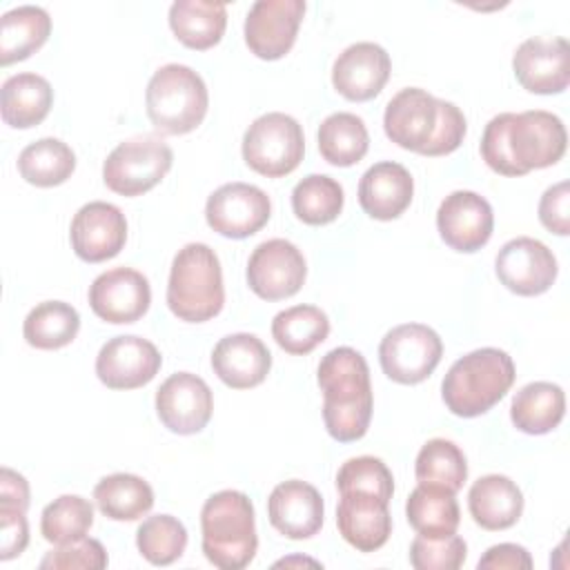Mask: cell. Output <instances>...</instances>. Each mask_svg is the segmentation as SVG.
Wrapping results in <instances>:
<instances>
[{"instance_id": "obj_40", "label": "cell", "mask_w": 570, "mask_h": 570, "mask_svg": "<svg viewBox=\"0 0 570 570\" xmlns=\"http://www.w3.org/2000/svg\"><path fill=\"white\" fill-rule=\"evenodd\" d=\"M136 546L149 563L169 566L183 557L187 548V530L171 514H154L138 525Z\"/></svg>"}, {"instance_id": "obj_15", "label": "cell", "mask_w": 570, "mask_h": 570, "mask_svg": "<svg viewBox=\"0 0 570 570\" xmlns=\"http://www.w3.org/2000/svg\"><path fill=\"white\" fill-rule=\"evenodd\" d=\"M158 347L142 336H114L96 356V374L109 390H136L147 385L160 370Z\"/></svg>"}, {"instance_id": "obj_24", "label": "cell", "mask_w": 570, "mask_h": 570, "mask_svg": "<svg viewBox=\"0 0 570 570\" xmlns=\"http://www.w3.org/2000/svg\"><path fill=\"white\" fill-rule=\"evenodd\" d=\"M214 374L234 390H249L265 381L272 367L267 345L247 332L220 338L212 352Z\"/></svg>"}, {"instance_id": "obj_23", "label": "cell", "mask_w": 570, "mask_h": 570, "mask_svg": "<svg viewBox=\"0 0 570 570\" xmlns=\"http://www.w3.org/2000/svg\"><path fill=\"white\" fill-rule=\"evenodd\" d=\"M336 525L352 548L358 552H374L383 548L392 534L387 501L370 492H341Z\"/></svg>"}, {"instance_id": "obj_11", "label": "cell", "mask_w": 570, "mask_h": 570, "mask_svg": "<svg viewBox=\"0 0 570 570\" xmlns=\"http://www.w3.org/2000/svg\"><path fill=\"white\" fill-rule=\"evenodd\" d=\"M307 276L303 252L285 240L269 238L261 243L247 261V285L263 301L294 296Z\"/></svg>"}, {"instance_id": "obj_43", "label": "cell", "mask_w": 570, "mask_h": 570, "mask_svg": "<svg viewBox=\"0 0 570 570\" xmlns=\"http://www.w3.org/2000/svg\"><path fill=\"white\" fill-rule=\"evenodd\" d=\"M107 552L100 541L96 539H76L69 543H60L56 550L47 552L45 559L40 561V568L49 570H102L107 568Z\"/></svg>"}, {"instance_id": "obj_25", "label": "cell", "mask_w": 570, "mask_h": 570, "mask_svg": "<svg viewBox=\"0 0 570 570\" xmlns=\"http://www.w3.org/2000/svg\"><path fill=\"white\" fill-rule=\"evenodd\" d=\"M414 180L410 171L392 160L372 165L358 183V203L376 220L399 218L412 203Z\"/></svg>"}, {"instance_id": "obj_12", "label": "cell", "mask_w": 570, "mask_h": 570, "mask_svg": "<svg viewBox=\"0 0 570 570\" xmlns=\"http://www.w3.org/2000/svg\"><path fill=\"white\" fill-rule=\"evenodd\" d=\"M272 216L269 196L249 183L220 185L205 205L207 225L227 238H247L263 229Z\"/></svg>"}, {"instance_id": "obj_34", "label": "cell", "mask_w": 570, "mask_h": 570, "mask_svg": "<svg viewBox=\"0 0 570 570\" xmlns=\"http://www.w3.org/2000/svg\"><path fill=\"white\" fill-rule=\"evenodd\" d=\"M330 334V318L321 307L294 305L272 321V336L281 350L294 356L309 354Z\"/></svg>"}, {"instance_id": "obj_28", "label": "cell", "mask_w": 570, "mask_h": 570, "mask_svg": "<svg viewBox=\"0 0 570 570\" xmlns=\"http://www.w3.org/2000/svg\"><path fill=\"white\" fill-rule=\"evenodd\" d=\"M169 27L189 49H212L220 42L227 27V7L223 2L176 0L169 7Z\"/></svg>"}, {"instance_id": "obj_42", "label": "cell", "mask_w": 570, "mask_h": 570, "mask_svg": "<svg viewBox=\"0 0 570 570\" xmlns=\"http://www.w3.org/2000/svg\"><path fill=\"white\" fill-rule=\"evenodd\" d=\"M468 557V546L461 537H414L410 546V563L416 570H456Z\"/></svg>"}, {"instance_id": "obj_22", "label": "cell", "mask_w": 570, "mask_h": 570, "mask_svg": "<svg viewBox=\"0 0 570 570\" xmlns=\"http://www.w3.org/2000/svg\"><path fill=\"white\" fill-rule=\"evenodd\" d=\"M323 497L307 481L278 483L267 499L269 523L287 539H309L323 525Z\"/></svg>"}, {"instance_id": "obj_29", "label": "cell", "mask_w": 570, "mask_h": 570, "mask_svg": "<svg viewBox=\"0 0 570 570\" xmlns=\"http://www.w3.org/2000/svg\"><path fill=\"white\" fill-rule=\"evenodd\" d=\"M566 414V394L557 383L534 381L523 385L510 405V419L525 434L552 432Z\"/></svg>"}, {"instance_id": "obj_37", "label": "cell", "mask_w": 570, "mask_h": 570, "mask_svg": "<svg viewBox=\"0 0 570 570\" xmlns=\"http://www.w3.org/2000/svg\"><path fill=\"white\" fill-rule=\"evenodd\" d=\"M343 187L325 174H309L292 189V209L305 225H327L343 209Z\"/></svg>"}, {"instance_id": "obj_46", "label": "cell", "mask_w": 570, "mask_h": 570, "mask_svg": "<svg viewBox=\"0 0 570 570\" xmlns=\"http://www.w3.org/2000/svg\"><path fill=\"white\" fill-rule=\"evenodd\" d=\"M479 570H530L532 557L523 546L517 543H499L485 550V554L476 563Z\"/></svg>"}, {"instance_id": "obj_17", "label": "cell", "mask_w": 570, "mask_h": 570, "mask_svg": "<svg viewBox=\"0 0 570 570\" xmlns=\"http://www.w3.org/2000/svg\"><path fill=\"white\" fill-rule=\"evenodd\" d=\"M151 303V287L145 274L131 267H114L96 276L89 287L94 314L107 323L122 325L142 318Z\"/></svg>"}, {"instance_id": "obj_3", "label": "cell", "mask_w": 570, "mask_h": 570, "mask_svg": "<svg viewBox=\"0 0 570 570\" xmlns=\"http://www.w3.org/2000/svg\"><path fill=\"white\" fill-rule=\"evenodd\" d=\"M316 381L323 392V421L332 439L341 443L365 436L374 396L370 383V367L354 347L330 350L316 370Z\"/></svg>"}, {"instance_id": "obj_1", "label": "cell", "mask_w": 570, "mask_h": 570, "mask_svg": "<svg viewBox=\"0 0 570 570\" xmlns=\"http://www.w3.org/2000/svg\"><path fill=\"white\" fill-rule=\"evenodd\" d=\"M568 134L559 116L532 109L494 116L481 138L485 165L501 176H523L561 160Z\"/></svg>"}, {"instance_id": "obj_27", "label": "cell", "mask_w": 570, "mask_h": 570, "mask_svg": "<svg viewBox=\"0 0 570 570\" xmlns=\"http://www.w3.org/2000/svg\"><path fill=\"white\" fill-rule=\"evenodd\" d=\"M0 96L2 120L13 129L40 125L53 105V89L49 80L29 71L7 78Z\"/></svg>"}, {"instance_id": "obj_30", "label": "cell", "mask_w": 570, "mask_h": 570, "mask_svg": "<svg viewBox=\"0 0 570 570\" xmlns=\"http://www.w3.org/2000/svg\"><path fill=\"white\" fill-rule=\"evenodd\" d=\"M51 33V18L42 7L22 4L0 20V65H11L38 51Z\"/></svg>"}, {"instance_id": "obj_14", "label": "cell", "mask_w": 570, "mask_h": 570, "mask_svg": "<svg viewBox=\"0 0 570 570\" xmlns=\"http://www.w3.org/2000/svg\"><path fill=\"white\" fill-rule=\"evenodd\" d=\"M305 16L303 0H258L245 18V45L263 60L283 58L298 33Z\"/></svg>"}, {"instance_id": "obj_19", "label": "cell", "mask_w": 570, "mask_h": 570, "mask_svg": "<svg viewBox=\"0 0 570 570\" xmlns=\"http://www.w3.org/2000/svg\"><path fill=\"white\" fill-rule=\"evenodd\" d=\"M494 227V214L490 203L468 189L452 191L445 196L436 212V229L445 245H450L456 252L472 254L481 249Z\"/></svg>"}, {"instance_id": "obj_38", "label": "cell", "mask_w": 570, "mask_h": 570, "mask_svg": "<svg viewBox=\"0 0 570 570\" xmlns=\"http://www.w3.org/2000/svg\"><path fill=\"white\" fill-rule=\"evenodd\" d=\"M414 474L419 483L441 485L456 494L468 479L465 454L448 439H430L416 456Z\"/></svg>"}, {"instance_id": "obj_26", "label": "cell", "mask_w": 570, "mask_h": 570, "mask_svg": "<svg viewBox=\"0 0 570 570\" xmlns=\"http://www.w3.org/2000/svg\"><path fill=\"white\" fill-rule=\"evenodd\" d=\"M468 510L483 530L512 528L523 512V494L505 474H485L468 492Z\"/></svg>"}, {"instance_id": "obj_35", "label": "cell", "mask_w": 570, "mask_h": 570, "mask_svg": "<svg viewBox=\"0 0 570 570\" xmlns=\"http://www.w3.org/2000/svg\"><path fill=\"white\" fill-rule=\"evenodd\" d=\"M80 330V316L73 305L65 301H45L36 305L24 323V341L36 350H60L69 345Z\"/></svg>"}, {"instance_id": "obj_31", "label": "cell", "mask_w": 570, "mask_h": 570, "mask_svg": "<svg viewBox=\"0 0 570 570\" xmlns=\"http://www.w3.org/2000/svg\"><path fill=\"white\" fill-rule=\"evenodd\" d=\"M410 525L423 537L454 534L461 523V510L454 492L441 485L419 483L405 503Z\"/></svg>"}, {"instance_id": "obj_10", "label": "cell", "mask_w": 570, "mask_h": 570, "mask_svg": "<svg viewBox=\"0 0 570 570\" xmlns=\"http://www.w3.org/2000/svg\"><path fill=\"white\" fill-rule=\"evenodd\" d=\"M441 356V336L423 323L396 325L379 345V361L385 376L401 385L425 381L439 365Z\"/></svg>"}, {"instance_id": "obj_45", "label": "cell", "mask_w": 570, "mask_h": 570, "mask_svg": "<svg viewBox=\"0 0 570 570\" xmlns=\"http://www.w3.org/2000/svg\"><path fill=\"white\" fill-rule=\"evenodd\" d=\"M29 543V525L24 510L0 505V559L9 561L24 552Z\"/></svg>"}, {"instance_id": "obj_5", "label": "cell", "mask_w": 570, "mask_h": 570, "mask_svg": "<svg viewBox=\"0 0 570 570\" xmlns=\"http://www.w3.org/2000/svg\"><path fill=\"white\" fill-rule=\"evenodd\" d=\"M203 552L220 570L245 568L258 548L254 505L245 492L220 490L200 510Z\"/></svg>"}, {"instance_id": "obj_33", "label": "cell", "mask_w": 570, "mask_h": 570, "mask_svg": "<svg viewBox=\"0 0 570 570\" xmlns=\"http://www.w3.org/2000/svg\"><path fill=\"white\" fill-rule=\"evenodd\" d=\"M370 149V134L356 114L336 111L318 127V151L334 167L356 165Z\"/></svg>"}, {"instance_id": "obj_21", "label": "cell", "mask_w": 570, "mask_h": 570, "mask_svg": "<svg viewBox=\"0 0 570 570\" xmlns=\"http://www.w3.org/2000/svg\"><path fill=\"white\" fill-rule=\"evenodd\" d=\"M390 71L392 62L381 45L354 42L334 60L332 85L343 98L365 102L381 94Z\"/></svg>"}, {"instance_id": "obj_7", "label": "cell", "mask_w": 570, "mask_h": 570, "mask_svg": "<svg viewBox=\"0 0 570 570\" xmlns=\"http://www.w3.org/2000/svg\"><path fill=\"white\" fill-rule=\"evenodd\" d=\"M151 125L167 134L180 136L194 131L209 107V94L198 71L187 65L169 62L154 71L145 94Z\"/></svg>"}, {"instance_id": "obj_2", "label": "cell", "mask_w": 570, "mask_h": 570, "mask_svg": "<svg viewBox=\"0 0 570 570\" xmlns=\"http://www.w3.org/2000/svg\"><path fill=\"white\" fill-rule=\"evenodd\" d=\"M383 129L387 138L421 156H448L465 138V116L448 100L425 89L405 87L385 107Z\"/></svg>"}, {"instance_id": "obj_20", "label": "cell", "mask_w": 570, "mask_h": 570, "mask_svg": "<svg viewBox=\"0 0 570 570\" xmlns=\"http://www.w3.org/2000/svg\"><path fill=\"white\" fill-rule=\"evenodd\" d=\"M512 69L519 85L532 94L550 96L566 91L570 82V51L566 38H528L514 56Z\"/></svg>"}, {"instance_id": "obj_47", "label": "cell", "mask_w": 570, "mask_h": 570, "mask_svg": "<svg viewBox=\"0 0 570 570\" xmlns=\"http://www.w3.org/2000/svg\"><path fill=\"white\" fill-rule=\"evenodd\" d=\"M0 505L2 508H29V483L22 474L11 468H2L0 472Z\"/></svg>"}, {"instance_id": "obj_36", "label": "cell", "mask_w": 570, "mask_h": 570, "mask_svg": "<svg viewBox=\"0 0 570 570\" xmlns=\"http://www.w3.org/2000/svg\"><path fill=\"white\" fill-rule=\"evenodd\" d=\"M76 169L73 149L58 138H40L18 156L20 176L36 187H56Z\"/></svg>"}, {"instance_id": "obj_16", "label": "cell", "mask_w": 570, "mask_h": 570, "mask_svg": "<svg viewBox=\"0 0 570 570\" xmlns=\"http://www.w3.org/2000/svg\"><path fill=\"white\" fill-rule=\"evenodd\" d=\"M214 410V396L209 385L191 374L176 372L156 390V412L160 423L174 434L200 432Z\"/></svg>"}, {"instance_id": "obj_41", "label": "cell", "mask_w": 570, "mask_h": 570, "mask_svg": "<svg viewBox=\"0 0 570 570\" xmlns=\"http://www.w3.org/2000/svg\"><path fill=\"white\" fill-rule=\"evenodd\" d=\"M336 488L338 492H370L390 503L394 494V479L381 459L354 456L341 465Z\"/></svg>"}, {"instance_id": "obj_32", "label": "cell", "mask_w": 570, "mask_h": 570, "mask_svg": "<svg viewBox=\"0 0 570 570\" xmlns=\"http://www.w3.org/2000/svg\"><path fill=\"white\" fill-rule=\"evenodd\" d=\"M94 501L98 510L114 521H136L154 505L151 485L127 472L102 476L94 488Z\"/></svg>"}, {"instance_id": "obj_8", "label": "cell", "mask_w": 570, "mask_h": 570, "mask_svg": "<svg viewBox=\"0 0 570 570\" xmlns=\"http://www.w3.org/2000/svg\"><path fill=\"white\" fill-rule=\"evenodd\" d=\"M305 154L303 127L283 111L258 116L243 136V160L267 178L292 174Z\"/></svg>"}, {"instance_id": "obj_4", "label": "cell", "mask_w": 570, "mask_h": 570, "mask_svg": "<svg viewBox=\"0 0 570 570\" xmlns=\"http://www.w3.org/2000/svg\"><path fill=\"white\" fill-rule=\"evenodd\" d=\"M514 376L508 352L481 347L452 363L441 383V396L452 414L472 419L494 407L512 387Z\"/></svg>"}, {"instance_id": "obj_18", "label": "cell", "mask_w": 570, "mask_h": 570, "mask_svg": "<svg viewBox=\"0 0 570 570\" xmlns=\"http://www.w3.org/2000/svg\"><path fill=\"white\" fill-rule=\"evenodd\" d=\"M71 249L85 263H102L120 254L127 240L125 214L105 200L82 205L69 229Z\"/></svg>"}, {"instance_id": "obj_9", "label": "cell", "mask_w": 570, "mask_h": 570, "mask_svg": "<svg viewBox=\"0 0 570 570\" xmlns=\"http://www.w3.org/2000/svg\"><path fill=\"white\" fill-rule=\"evenodd\" d=\"M171 163L174 154L163 138L136 136L114 147L102 165V180L120 196H140L167 176Z\"/></svg>"}, {"instance_id": "obj_44", "label": "cell", "mask_w": 570, "mask_h": 570, "mask_svg": "<svg viewBox=\"0 0 570 570\" xmlns=\"http://www.w3.org/2000/svg\"><path fill=\"white\" fill-rule=\"evenodd\" d=\"M570 187L568 180H561L548 187L539 200V220L546 229L559 236L570 234Z\"/></svg>"}, {"instance_id": "obj_6", "label": "cell", "mask_w": 570, "mask_h": 570, "mask_svg": "<svg viewBox=\"0 0 570 570\" xmlns=\"http://www.w3.org/2000/svg\"><path fill=\"white\" fill-rule=\"evenodd\" d=\"M225 303L223 269L216 252L205 243H187L171 261L167 307L187 323L214 318Z\"/></svg>"}, {"instance_id": "obj_13", "label": "cell", "mask_w": 570, "mask_h": 570, "mask_svg": "<svg viewBox=\"0 0 570 570\" xmlns=\"http://www.w3.org/2000/svg\"><path fill=\"white\" fill-rule=\"evenodd\" d=\"M501 285L519 296H539L548 292L557 278V258L537 238L517 236L508 240L494 261Z\"/></svg>"}, {"instance_id": "obj_39", "label": "cell", "mask_w": 570, "mask_h": 570, "mask_svg": "<svg viewBox=\"0 0 570 570\" xmlns=\"http://www.w3.org/2000/svg\"><path fill=\"white\" fill-rule=\"evenodd\" d=\"M94 523V505L78 494L53 499L40 517V532L49 543H69L82 539Z\"/></svg>"}]
</instances>
